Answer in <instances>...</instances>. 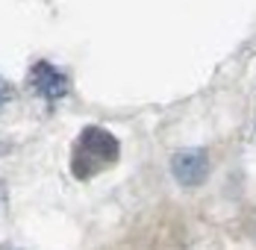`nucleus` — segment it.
Instances as JSON below:
<instances>
[{
	"label": "nucleus",
	"mask_w": 256,
	"mask_h": 250,
	"mask_svg": "<svg viewBox=\"0 0 256 250\" xmlns=\"http://www.w3.org/2000/svg\"><path fill=\"white\" fill-rule=\"evenodd\" d=\"M121 156V144L118 138L103 130V126H86L80 132L77 144H74V156H71V171L77 180H88L98 171H103L106 165L118 162Z\"/></svg>",
	"instance_id": "f257e3e1"
},
{
	"label": "nucleus",
	"mask_w": 256,
	"mask_h": 250,
	"mask_svg": "<svg viewBox=\"0 0 256 250\" xmlns=\"http://www.w3.org/2000/svg\"><path fill=\"white\" fill-rule=\"evenodd\" d=\"M171 174L182 188H198L209 174V153L204 148H188L171 156Z\"/></svg>",
	"instance_id": "f03ea898"
},
{
	"label": "nucleus",
	"mask_w": 256,
	"mask_h": 250,
	"mask_svg": "<svg viewBox=\"0 0 256 250\" xmlns=\"http://www.w3.org/2000/svg\"><path fill=\"white\" fill-rule=\"evenodd\" d=\"M30 82H32L36 94L44 98L48 103H56V100H62L68 92H71V80H68V74L59 71V68L50 65V62H36L32 71H30Z\"/></svg>",
	"instance_id": "7ed1b4c3"
},
{
	"label": "nucleus",
	"mask_w": 256,
	"mask_h": 250,
	"mask_svg": "<svg viewBox=\"0 0 256 250\" xmlns=\"http://www.w3.org/2000/svg\"><path fill=\"white\" fill-rule=\"evenodd\" d=\"M12 94H15V88H12V82L0 76V109H3V106H6V103L12 100Z\"/></svg>",
	"instance_id": "20e7f679"
},
{
	"label": "nucleus",
	"mask_w": 256,
	"mask_h": 250,
	"mask_svg": "<svg viewBox=\"0 0 256 250\" xmlns=\"http://www.w3.org/2000/svg\"><path fill=\"white\" fill-rule=\"evenodd\" d=\"M0 194H3V188H0Z\"/></svg>",
	"instance_id": "39448f33"
}]
</instances>
